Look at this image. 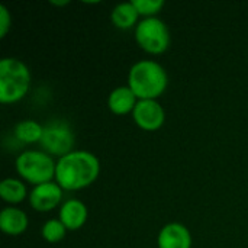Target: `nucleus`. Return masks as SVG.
Instances as JSON below:
<instances>
[{
  "label": "nucleus",
  "mask_w": 248,
  "mask_h": 248,
  "mask_svg": "<svg viewBox=\"0 0 248 248\" xmlns=\"http://www.w3.org/2000/svg\"><path fill=\"white\" fill-rule=\"evenodd\" d=\"M100 174L99 158L87 150H73L57 160L55 182L64 192H78L92 186Z\"/></svg>",
  "instance_id": "nucleus-1"
},
{
  "label": "nucleus",
  "mask_w": 248,
  "mask_h": 248,
  "mask_svg": "<svg viewBox=\"0 0 248 248\" xmlns=\"http://www.w3.org/2000/svg\"><path fill=\"white\" fill-rule=\"evenodd\" d=\"M126 86L140 100H158L169 87V74L155 60H140L128 71Z\"/></svg>",
  "instance_id": "nucleus-2"
},
{
  "label": "nucleus",
  "mask_w": 248,
  "mask_h": 248,
  "mask_svg": "<svg viewBox=\"0 0 248 248\" xmlns=\"http://www.w3.org/2000/svg\"><path fill=\"white\" fill-rule=\"evenodd\" d=\"M31 70L19 58L4 57L0 60V102L15 105L20 102L31 89Z\"/></svg>",
  "instance_id": "nucleus-3"
},
{
  "label": "nucleus",
  "mask_w": 248,
  "mask_h": 248,
  "mask_svg": "<svg viewBox=\"0 0 248 248\" xmlns=\"http://www.w3.org/2000/svg\"><path fill=\"white\" fill-rule=\"evenodd\" d=\"M57 161L42 150H25L15 160V170L25 183L35 186L55 180Z\"/></svg>",
  "instance_id": "nucleus-4"
},
{
  "label": "nucleus",
  "mask_w": 248,
  "mask_h": 248,
  "mask_svg": "<svg viewBox=\"0 0 248 248\" xmlns=\"http://www.w3.org/2000/svg\"><path fill=\"white\" fill-rule=\"evenodd\" d=\"M134 38L138 46L150 55L164 54L171 44L170 29L158 16L141 19L134 29Z\"/></svg>",
  "instance_id": "nucleus-5"
},
{
  "label": "nucleus",
  "mask_w": 248,
  "mask_h": 248,
  "mask_svg": "<svg viewBox=\"0 0 248 248\" xmlns=\"http://www.w3.org/2000/svg\"><path fill=\"white\" fill-rule=\"evenodd\" d=\"M74 132L70 125L62 121H52L44 126L39 145L42 151L61 158L74 150Z\"/></svg>",
  "instance_id": "nucleus-6"
},
{
  "label": "nucleus",
  "mask_w": 248,
  "mask_h": 248,
  "mask_svg": "<svg viewBox=\"0 0 248 248\" xmlns=\"http://www.w3.org/2000/svg\"><path fill=\"white\" fill-rule=\"evenodd\" d=\"M132 119L135 125L145 132H155L166 122V110L158 100H138Z\"/></svg>",
  "instance_id": "nucleus-7"
},
{
  "label": "nucleus",
  "mask_w": 248,
  "mask_h": 248,
  "mask_svg": "<svg viewBox=\"0 0 248 248\" xmlns=\"http://www.w3.org/2000/svg\"><path fill=\"white\" fill-rule=\"evenodd\" d=\"M64 190L60 187V185L54 182H48L39 186H35L29 192V206L41 214L54 211L58 205H62Z\"/></svg>",
  "instance_id": "nucleus-8"
},
{
  "label": "nucleus",
  "mask_w": 248,
  "mask_h": 248,
  "mask_svg": "<svg viewBox=\"0 0 248 248\" xmlns=\"http://www.w3.org/2000/svg\"><path fill=\"white\" fill-rule=\"evenodd\" d=\"M192 244L190 230L180 222H169L157 234L158 248H192Z\"/></svg>",
  "instance_id": "nucleus-9"
},
{
  "label": "nucleus",
  "mask_w": 248,
  "mask_h": 248,
  "mask_svg": "<svg viewBox=\"0 0 248 248\" xmlns=\"http://www.w3.org/2000/svg\"><path fill=\"white\" fill-rule=\"evenodd\" d=\"M89 218V209L84 202L76 198H70L62 202L58 209V219L68 231H77L83 228Z\"/></svg>",
  "instance_id": "nucleus-10"
},
{
  "label": "nucleus",
  "mask_w": 248,
  "mask_h": 248,
  "mask_svg": "<svg viewBox=\"0 0 248 248\" xmlns=\"http://www.w3.org/2000/svg\"><path fill=\"white\" fill-rule=\"evenodd\" d=\"M29 227L28 214L19 206H4L0 212V230L9 237H19Z\"/></svg>",
  "instance_id": "nucleus-11"
},
{
  "label": "nucleus",
  "mask_w": 248,
  "mask_h": 248,
  "mask_svg": "<svg viewBox=\"0 0 248 248\" xmlns=\"http://www.w3.org/2000/svg\"><path fill=\"white\" fill-rule=\"evenodd\" d=\"M138 100L140 99L128 86H118L108 96V108L116 116L132 115Z\"/></svg>",
  "instance_id": "nucleus-12"
},
{
  "label": "nucleus",
  "mask_w": 248,
  "mask_h": 248,
  "mask_svg": "<svg viewBox=\"0 0 248 248\" xmlns=\"http://www.w3.org/2000/svg\"><path fill=\"white\" fill-rule=\"evenodd\" d=\"M0 198L9 206H17L29 198L26 183L19 177H6L0 183Z\"/></svg>",
  "instance_id": "nucleus-13"
},
{
  "label": "nucleus",
  "mask_w": 248,
  "mask_h": 248,
  "mask_svg": "<svg viewBox=\"0 0 248 248\" xmlns=\"http://www.w3.org/2000/svg\"><path fill=\"white\" fill-rule=\"evenodd\" d=\"M140 17L141 16L137 12V9H135L132 1L119 3L110 12V22H112V25L115 28L121 29V31H128L131 28L135 29V26L141 20Z\"/></svg>",
  "instance_id": "nucleus-14"
},
{
  "label": "nucleus",
  "mask_w": 248,
  "mask_h": 248,
  "mask_svg": "<svg viewBox=\"0 0 248 248\" xmlns=\"http://www.w3.org/2000/svg\"><path fill=\"white\" fill-rule=\"evenodd\" d=\"M44 134V125L33 119H25L15 125L13 135L22 144H39Z\"/></svg>",
  "instance_id": "nucleus-15"
},
{
  "label": "nucleus",
  "mask_w": 248,
  "mask_h": 248,
  "mask_svg": "<svg viewBox=\"0 0 248 248\" xmlns=\"http://www.w3.org/2000/svg\"><path fill=\"white\" fill-rule=\"evenodd\" d=\"M67 232H68V230L64 227V224L58 218L48 219L41 228V237L44 238V241H46L49 244H57V243L62 241L65 238Z\"/></svg>",
  "instance_id": "nucleus-16"
},
{
  "label": "nucleus",
  "mask_w": 248,
  "mask_h": 248,
  "mask_svg": "<svg viewBox=\"0 0 248 248\" xmlns=\"http://www.w3.org/2000/svg\"><path fill=\"white\" fill-rule=\"evenodd\" d=\"M132 3L142 19L157 16L164 7L163 0H132Z\"/></svg>",
  "instance_id": "nucleus-17"
},
{
  "label": "nucleus",
  "mask_w": 248,
  "mask_h": 248,
  "mask_svg": "<svg viewBox=\"0 0 248 248\" xmlns=\"http://www.w3.org/2000/svg\"><path fill=\"white\" fill-rule=\"evenodd\" d=\"M12 28V15L4 4H0V38L3 39Z\"/></svg>",
  "instance_id": "nucleus-18"
},
{
  "label": "nucleus",
  "mask_w": 248,
  "mask_h": 248,
  "mask_svg": "<svg viewBox=\"0 0 248 248\" xmlns=\"http://www.w3.org/2000/svg\"><path fill=\"white\" fill-rule=\"evenodd\" d=\"M70 1L68 0H64V1H51V4H54V6H65V4H68Z\"/></svg>",
  "instance_id": "nucleus-19"
}]
</instances>
